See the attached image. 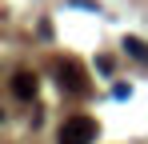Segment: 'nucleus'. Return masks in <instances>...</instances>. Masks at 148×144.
Segmentation results:
<instances>
[{
    "instance_id": "obj_5",
    "label": "nucleus",
    "mask_w": 148,
    "mask_h": 144,
    "mask_svg": "<svg viewBox=\"0 0 148 144\" xmlns=\"http://www.w3.org/2000/svg\"><path fill=\"white\" fill-rule=\"evenodd\" d=\"M96 72H104V76H112V60H108V56H100V60H96Z\"/></svg>"
},
{
    "instance_id": "obj_1",
    "label": "nucleus",
    "mask_w": 148,
    "mask_h": 144,
    "mask_svg": "<svg viewBox=\"0 0 148 144\" xmlns=\"http://www.w3.org/2000/svg\"><path fill=\"white\" fill-rule=\"evenodd\" d=\"M96 140V120L92 116H72L60 128V144H92Z\"/></svg>"
},
{
    "instance_id": "obj_3",
    "label": "nucleus",
    "mask_w": 148,
    "mask_h": 144,
    "mask_svg": "<svg viewBox=\"0 0 148 144\" xmlns=\"http://www.w3.org/2000/svg\"><path fill=\"white\" fill-rule=\"evenodd\" d=\"M12 96H16V100H32V96H36V76L28 68L12 72Z\"/></svg>"
},
{
    "instance_id": "obj_2",
    "label": "nucleus",
    "mask_w": 148,
    "mask_h": 144,
    "mask_svg": "<svg viewBox=\"0 0 148 144\" xmlns=\"http://www.w3.org/2000/svg\"><path fill=\"white\" fill-rule=\"evenodd\" d=\"M56 80H60L68 92H84V88H88V76H84V68H80L76 60H60V64H56Z\"/></svg>"
},
{
    "instance_id": "obj_4",
    "label": "nucleus",
    "mask_w": 148,
    "mask_h": 144,
    "mask_svg": "<svg viewBox=\"0 0 148 144\" xmlns=\"http://www.w3.org/2000/svg\"><path fill=\"white\" fill-rule=\"evenodd\" d=\"M124 52H128L132 60H140V64H148V44L140 40V36H124Z\"/></svg>"
}]
</instances>
